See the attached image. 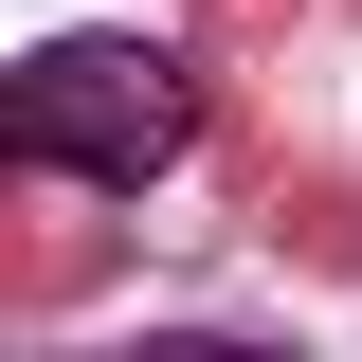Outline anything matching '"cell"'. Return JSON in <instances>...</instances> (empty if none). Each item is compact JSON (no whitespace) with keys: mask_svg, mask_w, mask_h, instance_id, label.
Segmentation results:
<instances>
[{"mask_svg":"<svg viewBox=\"0 0 362 362\" xmlns=\"http://www.w3.org/2000/svg\"><path fill=\"white\" fill-rule=\"evenodd\" d=\"M0 145L37 181H163L181 145H199V73H181L163 37H54V54H18V90H0Z\"/></svg>","mask_w":362,"mask_h":362,"instance_id":"cell-1","label":"cell"}]
</instances>
